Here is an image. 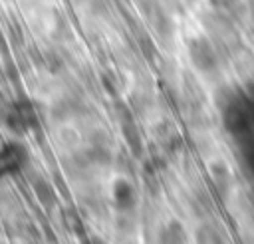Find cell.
<instances>
[{
    "mask_svg": "<svg viewBox=\"0 0 254 244\" xmlns=\"http://www.w3.org/2000/svg\"><path fill=\"white\" fill-rule=\"evenodd\" d=\"M187 54L192 67L200 73H212L220 65V52L216 48V42L208 36H192L187 42Z\"/></svg>",
    "mask_w": 254,
    "mask_h": 244,
    "instance_id": "6da1fadb",
    "label": "cell"
},
{
    "mask_svg": "<svg viewBox=\"0 0 254 244\" xmlns=\"http://www.w3.org/2000/svg\"><path fill=\"white\" fill-rule=\"evenodd\" d=\"M2 123L12 131V133H26L30 129L38 127V113L32 101L28 99H16L4 105L2 113Z\"/></svg>",
    "mask_w": 254,
    "mask_h": 244,
    "instance_id": "7a4b0ae2",
    "label": "cell"
},
{
    "mask_svg": "<svg viewBox=\"0 0 254 244\" xmlns=\"http://www.w3.org/2000/svg\"><path fill=\"white\" fill-rule=\"evenodd\" d=\"M28 163V149L18 141H8L0 147V179L18 173Z\"/></svg>",
    "mask_w": 254,
    "mask_h": 244,
    "instance_id": "3957f363",
    "label": "cell"
},
{
    "mask_svg": "<svg viewBox=\"0 0 254 244\" xmlns=\"http://www.w3.org/2000/svg\"><path fill=\"white\" fill-rule=\"evenodd\" d=\"M208 177H210V183H212V188L216 190V194L224 200L230 190H232V173L228 169V165L220 159L212 161L208 165Z\"/></svg>",
    "mask_w": 254,
    "mask_h": 244,
    "instance_id": "277c9868",
    "label": "cell"
},
{
    "mask_svg": "<svg viewBox=\"0 0 254 244\" xmlns=\"http://www.w3.org/2000/svg\"><path fill=\"white\" fill-rule=\"evenodd\" d=\"M111 192H113V202L119 210H131L137 204V190L133 183L127 181L125 177H117L113 181Z\"/></svg>",
    "mask_w": 254,
    "mask_h": 244,
    "instance_id": "5b68a950",
    "label": "cell"
},
{
    "mask_svg": "<svg viewBox=\"0 0 254 244\" xmlns=\"http://www.w3.org/2000/svg\"><path fill=\"white\" fill-rule=\"evenodd\" d=\"M157 240L159 244H189V232L181 220L173 218L159 228Z\"/></svg>",
    "mask_w": 254,
    "mask_h": 244,
    "instance_id": "8992f818",
    "label": "cell"
},
{
    "mask_svg": "<svg viewBox=\"0 0 254 244\" xmlns=\"http://www.w3.org/2000/svg\"><path fill=\"white\" fill-rule=\"evenodd\" d=\"M30 184H32V190H34V194H36V198H38V202H40L42 206L52 208V206L56 204V190H54L52 183H50L46 177L34 175V177L30 179Z\"/></svg>",
    "mask_w": 254,
    "mask_h": 244,
    "instance_id": "52a82bcc",
    "label": "cell"
},
{
    "mask_svg": "<svg viewBox=\"0 0 254 244\" xmlns=\"http://www.w3.org/2000/svg\"><path fill=\"white\" fill-rule=\"evenodd\" d=\"M194 242L196 244H228L224 232L212 224V222H200L194 230Z\"/></svg>",
    "mask_w": 254,
    "mask_h": 244,
    "instance_id": "ba28073f",
    "label": "cell"
},
{
    "mask_svg": "<svg viewBox=\"0 0 254 244\" xmlns=\"http://www.w3.org/2000/svg\"><path fill=\"white\" fill-rule=\"evenodd\" d=\"M121 131H123V137H125V141H127L131 153H133L135 157H141V153H143L141 133H139L135 121L131 119V115H127V113H125V117L121 119Z\"/></svg>",
    "mask_w": 254,
    "mask_h": 244,
    "instance_id": "9c48e42d",
    "label": "cell"
},
{
    "mask_svg": "<svg viewBox=\"0 0 254 244\" xmlns=\"http://www.w3.org/2000/svg\"><path fill=\"white\" fill-rule=\"evenodd\" d=\"M208 2L214 10H220V12H230L238 4V0H208Z\"/></svg>",
    "mask_w": 254,
    "mask_h": 244,
    "instance_id": "30bf717a",
    "label": "cell"
},
{
    "mask_svg": "<svg viewBox=\"0 0 254 244\" xmlns=\"http://www.w3.org/2000/svg\"><path fill=\"white\" fill-rule=\"evenodd\" d=\"M246 10H248V16H250V20H252V24H254V0L248 2V8H246Z\"/></svg>",
    "mask_w": 254,
    "mask_h": 244,
    "instance_id": "8fae6325",
    "label": "cell"
},
{
    "mask_svg": "<svg viewBox=\"0 0 254 244\" xmlns=\"http://www.w3.org/2000/svg\"><path fill=\"white\" fill-rule=\"evenodd\" d=\"M0 244H6V242H4V240H0Z\"/></svg>",
    "mask_w": 254,
    "mask_h": 244,
    "instance_id": "7c38bea8",
    "label": "cell"
}]
</instances>
